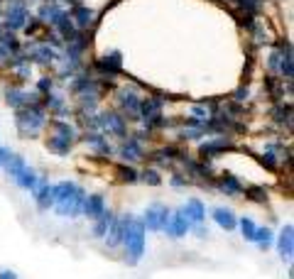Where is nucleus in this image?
<instances>
[{"mask_svg":"<svg viewBox=\"0 0 294 279\" xmlns=\"http://www.w3.org/2000/svg\"><path fill=\"white\" fill-rule=\"evenodd\" d=\"M120 106H123L130 115H138V113H140V98L135 96L133 91H120Z\"/></svg>","mask_w":294,"mask_h":279,"instance_id":"obj_19","label":"nucleus"},{"mask_svg":"<svg viewBox=\"0 0 294 279\" xmlns=\"http://www.w3.org/2000/svg\"><path fill=\"white\" fill-rule=\"evenodd\" d=\"M32 56H35V61L47 64V61H54L56 59V52L49 49V44H44V47H35V49H32Z\"/></svg>","mask_w":294,"mask_h":279,"instance_id":"obj_25","label":"nucleus"},{"mask_svg":"<svg viewBox=\"0 0 294 279\" xmlns=\"http://www.w3.org/2000/svg\"><path fill=\"white\" fill-rule=\"evenodd\" d=\"M35 201H37V206L42 211H49L54 206V194H52V186L49 184H37L35 186Z\"/></svg>","mask_w":294,"mask_h":279,"instance_id":"obj_9","label":"nucleus"},{"mask_svg":"<svg viewBox=\"0 0 294 279\" xmlns=\"http://www.w3.org/2000/svg\"><path fill=\"white\" fill-rule=\"evenodd\" d=\"M189 228H191V223H189V218L184 216V211H174V213H169L165 233H167L169 237H184L189 233Z\"/></svg>","mask_w":294,"mask_h":279,"instance_id":"obj_5","label":"nucleus"},{"mask_svg":"<svg viewBox=\"0 0 294 279\" xmlns=\"http://www.w3.org/2000/svg\"><path fill=\"white\" fill-rule=\"evenodd\" d=\"M74 20H76L79 27H88V25L93 22V13H91L88 8H81V5H79V8L74 10Z\"/></svg>","mask_w":294,"mask_h":279,"instance_id":"obj_26","label":"nucleus"},{"mask_svg":"<svg viewBox=\"0 0 294 279\" xmlns=\"http://www.w3.org/2000/svg\"><path fill=\"white\" fill-rule=\"evenodd\" d=\"M8 154H10V152H8V150H3V147H0V164L5 162V157H8Z\"/></svg>","mask_w":294,"mask_h":279,"instance_id":"obj_37","label":"nucleus"},{"mask_svg":"<svg viewBox=\"0 0 294 279\" xmlns=\"http://www.w3.org/2000/svg\"><path fill=\"white\" fill-rule=\"evenodd\" d=\"M101 125L106 127L108 132H115V135H125V118H120V115H115V113H108V115H103Z\"/></svg>","mask_w":294,"mask_h":279,"instance_id":"obj_14","label":"nucleus"},{"mask_svg":"<svg viewBox=\"0 0 294 279\" xmlns=\"http://www.w3.org/2000/svg\"><path fill=\"white\" fill-rule=\"evenodd\" d=\"M47 147L56 154H67L71 150V140L69 137H61V135H54V137L47 140Z\"/></svg>","mask_w":294,"mask_h":279,"instance_id":"obj_22","label":"nucleus"},{"mask_svg":"<svg viewBox=\"0 0 294 279\" xmlns=\"http://www.w3.org/2000/svg\"><path fill=\"white\" fill-rule=\"evenodd\" d=\"M272 240H275V235H272V230H270V228H255L252 242H257L263 250H267V248L272 245Z\"/></svg>","mask_w":294,"mask_h":279,"instance_id":"obj_24","label":"nucleus"},{"mask_svg":"<svg viewBox=\"0 0 294 279\" xmlns=\"http://www.w3.org/2000/svg\"><path fill=\"white\" fill-rule=\"evenodd\" d=\"M76 189H79V184L74 182H59L52 186V194H54V203L59 201H64V198H69V196L76 194Z\"/></svg>","mask_w":294,"mask_h":279,"instance_id":"obj_16","label":"nucleus"},{"mask_svg":"<svg viewBox=\"0 0 294 279\" xmlns=\"http://www.w3.org/2000/svg\"><path fill=\"white\" fill-rule=\"evenodd\" d=\"M245 196H248L250 201H257V203H263V201L267 198V191L263 189V186H248V189H245Z\"/></svg>","mask_w":294,"mask_h":279,"instance_id":"obj_28","label":"nucleus"},{"mask_svg":"<svg viewBox=\"0 0 294 279\" xmlns=\"http://www.w3.org/2000/svg\"><path fill=\"white\" fill-rule=\"evenodd\" d=\"M123 221H125L123 245H125V252H127V262L135 265V262H140L142 252H145V225H142V221L133 218V216H123Z\"/></svg>","mask_w":294,"mask_h":279,"instance_id":"obj_1","label":"nucleus"},{"mask_svg":"<svg viewBox=\"0 0 294 279\" xmlns=\"http://www.w3.org/2000/svg\"><path fill=\"white\" fill-rule=\"evenodd\" d=\"M213 221L225 228V230H233L236 225H238V218H236V213L231 208H223V206H218V208H213Z\"/></svg>","mask_w":294,"mask_h":279,"instance_id":"obj_11","label":"nucleus"},{"mask_svg":"<svg viewBox=\"0 0 294 279\" xmlns=\"http://www.w3.org/2000/svg\"><path fill=\"white\" fill-rule=\"evenodd\" d=\"M84 203H86V191L79 186L76 194L64 198V201H59V203H54V208L61 218H76L79 213H84Z\"/></svg>","mask_w":294,"mask_h":279,"instance_id":"obj_3","label":"nucleus"},{"mask_svg":"<svg viewBox=\"0 0 294 279\" xmlns=\"http://www.w3.org/2000/svg\"><path fill=\"white\" fill-rule=\"evenodd\" d=\"M277 250H280L282 260H292V252H294V228H292V223L284 225L282 233L277 235Z\"/></svg>","mask_w":294,"mask_h":279,"instance_id":"obj_7","label":"nucleus"},{"mask_svg":"<svg viewBox=\"0 0 294 279\" xmlns=\"http://www.w3.org/2000/svg\"><path fill=\"white\" fill-rule=\"evenodd\" d=\"M0 279H17V274H15V272H8V269H5V272H0Z\"/></svg>","mask_w":294,"mask_h":279,"instance_id":"obj_34","label":"nucleus"},{"mask_svg":"<svg viewBox=\"0 0 294 279\" xmlns=\"http://www.w3.org/2000/svg\"><path fill=\"white\" fill-rule=\"evenodd\" d=\"M118 174H120V179H123V182H127V184L138 182V177H140V174H138L133 167H120V169H118Z\"/></svg>","mask_w":294,"mask_h":279,"instance_id":"obj_31","label":"nucleus"},{"mask_svg":"<svg viewBox=\"0 0 294 279\" xmlns=\"http://www.w3.org/2000/svg\"><path fill=\"white\" fill-rule=\"evenodd\" d=\"M123 228H125V221L123 218H113L111 228H108V233H106V242H108V248H118L120 242H123Z\"/></svg>","mask_w":294,"mask_h":279,"instance_id":"obj_13","label":"nucleus"},{"mask_svg":"<svg viewBox=\"0 0 294 279\" xmlns=\"http://www.w3.org/2000/svg\"><path fill=\"white\" fill-rule=\"evenodd\" d=\"M5 96H8L5 100H8L13 108H25V106H29V103H32L29 93H25V91H17V88H10Z\"/></svg>","mask_w":294,"mask_h":279,"instance_id":"obj_20","label":"nucleus"},{"mask_svg":"<svg viewBox=\"0 0 294 279\" xmlns=\"http://www.w3.org/2000/svg\"><path fill=\"white\" fill-rule=\"evenodd\" d=\"M182 211H184V216L189 218V223L191 225H199V223L206 221V206H204L199 198H189Z\"/></svg>","mask_w":294,"mask_h":279,"instance_id":"obj_8","label":"nucleus"},{"mask_svg":"<svg viewBox=\"0 0 294 279\" xmlns=\"http://www.w3.org/2000/svg\"><path fill=\"white\" fill-rule=\"evenodd\" d=\"M98 66L103 71H108V74H115V71L120 69V54H111V56H103L101 61H98Z\"/></svg>","mask_w":294,"mask_h":279,"instance_id":"obj_27","label":"nucleus"},{"mask_svg":"<svg viewBox=\"0 0 294 279\" xmlns=\"http://www.w3.org/2000/svg\"><path fill=\"white\" fill-rule=\"evenodd\" d=\"M172 184H174V186H184V184H186V182H184L182 177H179V174H177V177H174V179H172Z\"/></svg>","mask_w":294,"mask_h":279,"instance_id":"obj_35","label":"nucleus"},{"mask_svg":"<svg viewBox=\"0 0 294 279\" xmlns=\"http://www.w3.org/2000/svg\"><path fill=\"white\" fill-rule=\"evenodd\" d=\"M169 213H172V211H169L167 206L152 203L150 208L145 211V218H142L145 230H165V225H167V221H169Z\"/></svg>","mask_w":294,"mask_h":279,"instance_id":"obj_4","label":"nucleus"},{"mask_svg":"<svg viewBox=\"0 0 294 279\" xmlns=\"http://www.w3.org/2000/svg\"><path fill=\"white\" fill-rule=\"evenodd\" d=\"M140 177H142V182L150 184V186H159V184H162V179H159V171H157V169H145Z\"/></svg>","mask_w":294,"mask_h":279,"instance_id":"obj_29","label":"nucleus"},{"mask_svg":"<svg viewBox=\"0 0 294 279\" xmlns=\"http://www.w3.org/2000/svg\"><path fill=\"white\" fill-rule=\"evenodd\" d=\"M248 98V88H238L236 91V100H245Z\"/></svg>","mask_w":294,"mask_h":279,"instance_id":"obj_33","label":"nucleus"},{"mask_svg":"<svg viewBox=\"0 0 294 279\" xmlns=\"http://www.w3.org/2000/svg\"><path fill=\"white\" fill-rule=\"evenodd\" d=\"M267 64H270V69H280L282 54H280V52H272V54H270V61H267Z\"/></svg>","mask_w":294,"mask_h":279,"instance_id":"obj_32","label":"nucleus"},{"mask_svg":"<svg viewBox=\"0 0 294 279\" xmlns=\"http://www.w3.org/2000/svg\"><path fill=\"white\" fill-rule=\"evenodd\" d=\"M113 218H115V216H113L111 211H103L101 216H96V218H93V221H96V223H93V235L106 237V233H108V228H111V223H113Z\"/></svg>","mask_w":294,"mask_h":279,"instance_id":"obj_17","label":"nucleus"},{"mask_svg":"<svg viewBox=\"0 0 294 279\" xmlns=\"http://www.w3.org/2000/svg\"><path fill=\"white\" fill-rule=\"evenodd\" d=\"M13 179L17 186H22V189H27V191H35V186L40 184V177L35 174V169H29V167H22Z\"/></svg>","mask_w":294,"mask_h":279,"instance_id":"obj_10","label":"nucleus"},{"mask_svg":"<svg viewBox=\"0 0 294 279\" xmlns=\"http://www.w3.org/2000/svg\"><path fill=\"white\" fill-rule=\"evenodd\" d=\"M120 154H123V159H130V162H135V159H142V147L138 140H125L123 142V147H120Z\"/></svg>","mask_w":294,"mask_h":279,"instance_id":"obj_18","label":"nucleus"},{"mask_svg":"<svg viewBox=\"0 0 294 279\" xmlns=\"http://www.w3.org/2000/svg\"><path fill=\"white\" fill-rule=\"evenodd\" d=\"M106 211V201L101 194H93V196H86V203H84V216L86 218H96Z\"/></svg>","mask_w":294,"mask_h":279,"instance_id":"obj_12","label":"nucleus"},{"mask_svg":"<svg viewBox=\"0 0 294 279\" xmlns=\"http://www.w3.org/2000/svg\"><path fill=\"white\" fill-rule=\"evenodd\" d=\"M40 88H42V91H47V88H52V81H40Z\"/></svg>","mask_w":294,"mask_h":279,"instance_id":"obj_36","label":"nucleus"},{"mask_svg":"<svg viewBox=\"0 0 294 279\" xmlns=\"http://www.w3.org/2000/svg\"><path fill=\"white\" fill-rule=\"evenodd\" d=\"M5 22H8V27L10 29H20L27 25V8L22 5V3H10L8 5V10H5Z\"/></svg>","mask_w":294,"mask_h":279,"instance_id":"obj_6","label":"nucleus"},{"mask_svg":"<svg viewBox=\"0 0 294 279\" xmlns=\"http://www.w3.org/2000/svg\"><path fill=\"white\" fill-rule=\"evenodd\" d=\"M225 147H231V142L228 140H213V142H206V145H201V157L206 159V157H216V154L225 150Z\"/></svg>","mask_w":294,"mask_h":279,"instance_id":"obj_21","label":"nucleus"},{"mask_svg":"<svg viewBox=\"0 0 294 279\" xmlns=\"http://www.w3.org/2000/svg\"><path fill=\"white\" fill-rule=\"evenodd\" d=\"M218 189H221L225 196H238V194H243V184H240L236 177H231V174H223V177L218 179Z\"/></svg>","mask_w":294,"mask_h":279,"instance_id":"obj_15","label":"nucleus"},{"mask_svg":"<svg viewBox=\"0 0 294 279\" xmlns=\"http://www.w3.org/2000/svg\"><path fill=\"white\" fill-rule=\"evenodd\" d=\"M42 125H44L42 108H37V106H25L22 111L17 113V127H20L22 135H32V132H37Z\"/></svg>","mask_w":294,"mask_h":279,"instance_id":"obj_2","label":"nucleus"},{"mask_svg":"<svg viewBox=\"0 0 294 279\" xmlns=\"http://www.w3.org/2000/svg\"><path fill=\"white\" fill-rule=\"evenodd\" d=\"M3 167H5V171H8L10 177H15L20 169L27 167V164H25V159H22L20 154H8V157H5V162H3Z\"/></svg>","mask_w":294,"mask_h":279,"instance_id":"obj_23","label":"nucleus"},{"mask_svg":"<svg viewBox=\"0 0 294 279\" xmlns=\"http://www.w3.org/2000/svg\"><path fill=\"white\" fill-rule=\"evenodd\" d=\"M238 225H240V230H243V235L248 237V240H252V235H255V228H257V225L252 223L250 218H240Z\"/></svg>","mask_w":294,"mask_h":279,"instance_id":"obj_30","label":"nucleus"}]
</instances>
